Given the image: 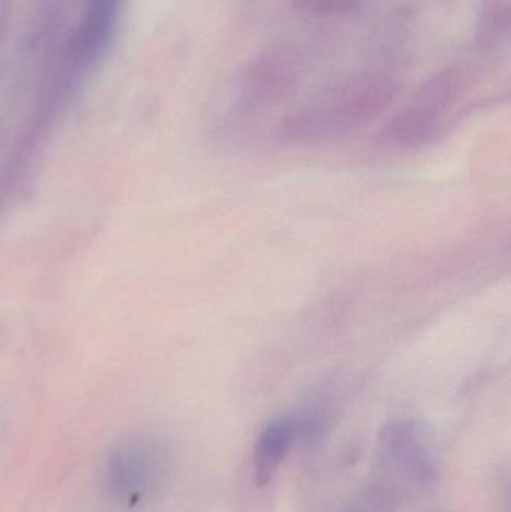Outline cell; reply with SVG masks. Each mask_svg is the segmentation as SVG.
I'll return each mask as SVG.
<instances>
[{
	"mask_svg": "<svg viewBox=\"0 0 511 512\" xmlns=\"http://www.w3.org/2000/svg\"><path fill=\"white\" fill-rule=\"evenodd\" d=\"M296 438V423L291 418L270 421L255 445V480L260 487L267 486L275 477L282 460L287 456Z\"/></svg>",
	"mask_w": 511,
	"mask_h": 512,
	"instance_id": "6da1fadb",
	"label": "cell"
}]
</instances>
